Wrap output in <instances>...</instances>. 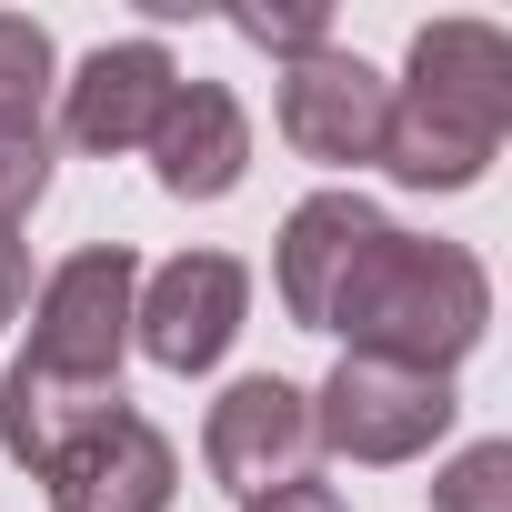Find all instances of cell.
<instances>
[{
	"mask_svg": "<svg viewBox=\"0 0 512 512\" xmlns=\"http://www.w3.org/2000/svg\"><path fill=\"white\" fill-rule=\"evenodd\" d=\"M512 131V41L492 21H422L392 81L382 171L402 191H472Z\"/></svg>",
	"mask_w": 512,
	"mask_h": 512,
	"instance_id": "1",
	"label": "cell"
},
{
	"mask_svg": "<svg viewBox=\"0 0 512 512\" xmlns=\"http://www.w3.org/2000/svg\"><path fill=\"white\" fill-rule=\"evenodd\" d=\"M492 322V282L462 241H432V231H392L352 262V282L332 292L322 332H342L352 352L372 362H412V372H452Z\"/></svg>",
	"mask_w": 512,
	"mask_h": 512,
	"instance_id": "2",
	"label": "cell"
},
{
	"mask_svg": "<svg viewBox=\"0 0 512 512\" xmlns=\"http://www.w3.org/2000/svg\"><path fill=\"white\" fill-rule=\"evenodd\" d=\"M131 292H141L131 241H91V251H71V262H51L41 292H31V352H21V372L71 382V392H121Z\"/></svg>",
	"mask_w": 512,
	"mask_h": 512,
	"instance_id": "3",
	"label": "cell"
},
{
	"mask_svg": "<svg viewBox=\"0 0 512 512\" xmlns=\"http://www.w3.org/2000/svg\"><path fill=\"white\" fill-rule=\"evenodd\" d=\"M462 392L452 372H412V362H372V352H342L332 382L312 392V442L342 452V462H422L442 432H452Z\"/></svg>",
	"mask_w": 512,
	"mask_h": 512,
	"instance_id": "4",
	"label": "cell"
},
{
	"mask_svg": "<svg viewBox=\"0 0 512 512\" xmlns=\"http://www.w3.org/2000/svg\"><path fill=\"white\" fill-rule=\"evenodd\" d=\"M201 462H211V482H221L231 502H262V492H282V482H312V462H322V442H312V392L282 382V372H241V382L211 402V422H201Z\"/></svg>",
	"mask_w": 512,
	"mask_h": 512,
	"instance_id": "5",
	"label": "cell"
},
{
	"mask_svg": "<svg viewBox=\"0 0 512 512\" xmlns=\"http://www.w3.org/2000/svg\"><path fill=\"white\" fill-rule=\"evenodd\" d=\"M251 322V272L231 262V251H181V262H161L141 292H131V342L161 362V372H211Z\"/></svg>",
	"mask_w": 512,
	"mask_h": 512,
	"instance_id": "6",
	"label": "cell"
},
{
	"mask_svg": "<svg viewBox=\"0 0 512 512\" xmlns=\"http://www.w3.org/2000/svg\"><path fill=\"white\" fill-rule=\"evenodd\" d=\"M171 482H181V452H171V432L141 422L131 402H111L101 422H81V432L41 462L51 512H171Z\"/></svg>",
	"mask_w": 512,
	"mask_h": 512,
	"instance_id": "7",
	"label": "cell"
},
{
	"mask_svg": "<svg viewBox=\"0 0 512 512\" xmlns=\"http://www.w3.org/2000/svg\"><path fill=\"white\" fill-rule=\"evenodd\" d=\"M382 121H392V81H382L362 51L322 41V51L282 61V141H292L302 161L362 171V161H382Z\"/></svg>",
	"mask_w": 512,
	"mask_h": 512,
	"instance_id": "8",
	"label": "cell"
},
{
	"mask_svg": "<svg viewBox=\"0 0 512 512\" xmlns=\"http://www.w3.org/2000/svg\"><path fill=\"white\" fill-rule=\"evenodd\" d=\"M51 91H61V141L121 161V151H151V131H161V111H171V91H181V61H171L161 41H101V51H91L71 81H51Z\"/></svg>",
	"mask_w": 512,
	"mask_h": 512,
	"instance_id": "9",
	"label": "cell"
},
{
	"mask_svg": "<svg viewBox=\"0 0 512 512\" xmlns=\"http://www.w3.org/2000/svg\"><path fill=\"white\" fill-rule=\"evenodd\" d=\"M372 241H382V211H372L362 191H312V201H292V211H282L272 282H282V312H292L302 332H322L332 292L352 282V262H362Z\"/></svg>",
	"mask_w": 512,
	"mask_h": 512,
	"instance_id": "10",
	"label": "cell"
},
{
	"mask_svg": "<svg viewBox=\"0 0 512 512\" xmlns=\"http://www.w3.org/2000/svg\"><path fill=\"white\" fill-rule=\"evenodd\" d=\"M241 171H251V111L221 81H181L161 131H151V181L171 201H231Z\"/></svg>",
	"mask_w": 512,
	"mask_h": 512,
	"instance_id": "11",
	"label": "cell"
},
{
	"mask_svg": "<svg viewBox=\"0 0 512 512\" xmlns=\"http://www.w3.org/2000/svg\"><path fill=\"white\" fill-rule=\"evenodd\" d=\"M51 191V121L41 111H0V231H21Z\"/></svg>",
	"mask_w": 512,
	"mask_h": 512,
	"instance_id": "12",
	"label": "cell"
},
{
	"mask_svg": "<svg viewBox=\"0 0 512 512\" xmlns=\"http://www.w3.org/2000/svg\"><path fill=\"white\" fill-rule=\"evenodd\" d=\"M432 512H512V442H472L432 472Z\"/></svg>",
	"mask_w": 512,
	"mask_h": 512,
	"instance_id": "13",
	"label": "cell"
},
{
	"mask_svg": "<svg viewBox=\"0 0 512 512\" xmlns=\"http://www.w3.org/2000/svg\"><path fill=\"white\" fill-rule=\"evenodd\" d=\"M51 31L21 21V11H0V111H41L51 101Z\"/></svg>",
	"mask_w": 512,
	"mask_h": 512,
	"instance_id": "14",
	"label": "cell"
},
{
	"mask_svg": "<svg viewBox=\"0 0 512 512\" xmlns=\"http://www.w3.org/2000/svg\"><path fill=\"white\" fill-rule=\"evenodd\" d=\"M231 31H241V41H262V51H282V61H302V51L332 41L322 11H231Z\"/></svg>",
	"mask_w": 512,
	"mask_h": 512,
	"instance_id": "15",
	"label": "cell"
},
{
	"mask_svg": "<svg viewBox=\"0 0 512 512\" xmlns=\"http://www.w3.org/2000/svg\"><path fill=\"white\" fill-rule=\"evenodd\" d=\"M21 312H31V251H21L11 231H0V332H11Z\"/></svg>",
	"mask_w": 512,
	"mask_h": 512,
	"instance_id": "16",
	"label": "cell"
},
{
	"mask_svg": "<svg viewBox=\"0 0 512 512\" xmlns=\"http://www.w3.org/2000/svg\"><path fill=\"white\" fill-rule=\"evenodd\" d=\"M241 512H352L332 482H282V492H262V502H241Z\"/></svg>",
	"mask_w": 512,
	"mask_h": 512,
	"instance_id": "17",
	"label": "cell"
}]
</instances>
